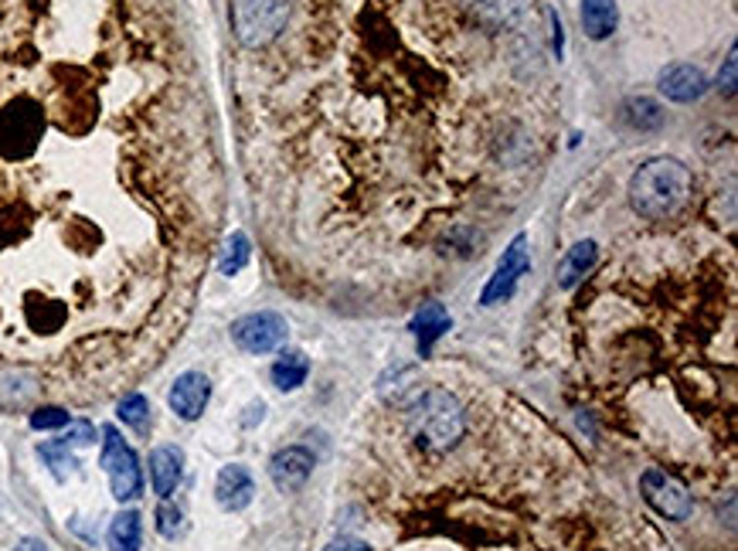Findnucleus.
<instances>
[{
  "label": "nucleus",
  "instance_id": "0eeeda50",
  "mask_svg": "<svg viewBox=\"0 0 738 551\" xmlns=\"http://www.w3.org/2000/svg\"><path fill=\"white\" fill-rule=\"evenodd\" d=\"M287 334H290L287 320L279 313H269V310L249 313V317L232 323V341L242 350H249V355H269V350L283 347Z\"/></svg>",
  "mask_w": 738,
  "mask_h": 551
},
{
  "label": "nucleus",
  "instance_id": "393cba45",
  "mask_svg": "<svg viewBox=\"0 0 738 551\" xmlns=\"http://www.w3.org/2000/svg\"><path fill=\"white\" fill-rule=\"evenodd\" d=\"M323 551H371V548H368V541H361V538H347V535H344V538H338V541H330Z\"/></svg>",
  "mask_w": 738,
  "mask_h": 551
},
{
  "label": "nucleus",
  "instance_id": "f257e3e1",
  "mask_svg": "<svg viewBox=\"0 0 738 551\" xmlns=\"http://www.w3.org/2000/svg\"><path fill=\"white\" fill-rule=\"evenodd\" d=\"M691 194V170L674 157H657L644 164L629 181V205L644 218H671Z\"/></svg>",
  "mask_w": 738,
  "mask_h": 551
},
{
  "label": "nucleus",
  "instance_id": "ddd939ff",
  "mask_svg": "<svg viewBox=\"0 0 738 551\" xmlns=\"http://www.w3.org/2000/svg\"><path fill=\"white\" fill-rule=\"evenodd\" d=\"M184 477V453L177 446H157L150 453V480H154V490L167 500L177 484Z\"/></svg>",
  "mask_w": 738,
  "mask_h": 551
},
{
  "label": "nucleus",
  "instance_id": "412c9836",
  "mask_svg": "<svg viewBox=\"0 0 738 551\" xmlns=\"http://www.w3.org/2000/svg\"><path fill=\"white\" fill-rule=\"evenodd\" d=\"M116 415L126 422V425H133V430H147V422H150V402L147 398L140 395V392H133V395H123L119 398V406H116Z\"/></svg>",
  "mask_w": 738,
  "mask_h": 551
},
{
  "label": "nucleus",
  "instance_id": "4be33fe9",
  "mask_svg": "<svg viewBox=\"0 0 738 551\" xmlns=\"http://www.w3.org/2000/svg\"><path fill=\"white\" fill-rule=\"evenodd\" d=\"M181 521H184L181 511H177V508L170 504V500H164V504L157 508V531H161L164 538H177V535H181V528H184Z\"/></svg>",
  "mask_w": 738,
  "mask_h": 551
},
{
  "label": "nucleus",
  "instance_id": "2eb2a0df",
  "mask_svg": "<svg viewBox=\"0 0 738 551\" xmlns=\"http://www.w3.org/2000/svg\"><path fill=\"white\" fill-rule=\"evenodd\" d=\"M596 259H599L596 242H578V245H572L569 253H565V259L558 262V286H562V290L578 286L582 276L596 266Z\"/></svg>",
  "mask_w": 738,
  "mask_h": 551
},
{
  "label": "nucleus",
  "instance_id": "9d476101",
  "mask_svg": "<svg viewBox=\"0 0 738 551\" xmlns=\"http://www.w3.org/2000/svg\"><path fill=\"white\" fill-rule=\"evenodd\" d=\"M208 398H212V382L201 371H184L181 379L170 385V409L188 422L208 409Z\"/></svg>",
  "mask_w": 738,
  "mask_h": 551
},
{
  "label": "nucleus",
  "instance_id": "f03ea898",
  "mask_svg": "<svg viewBox=\"0 0 738 551\" xmlns=\"http://www.w3.org/2000/svg\"><path fill=\"white\" fill-rule=\"evenodd\" d=\"M463 430H467L463 406L443 388L422 392L409 406V433L429 453H443V449L456 446L463 439Z\"/></svg>",
  "mask_w": 738,
  "mask_h": 551
},
{
  "label": "nucleus",
  "instance_id": "f3484780",
  "mask_svg": "<svg viewBox=\"0 0 738 551\" xmlns=\"http://www.w3.org/2000/svg\"><path fill=\"white\" fill-rule=\"evenodd\" d=\"M623 123L633 130H660L664 127V110H660L653 99L647 95H636V99H626V106H623Z\"/></svg>",
  "mask_w": 738,
  "mask_h": 551
},
{
  "label": "nucleus",
  "instance_id": "6ab92c4d",
  "mask_svg": "<svg viewBox=\"0 0 738 551\" xmlns=\"http://www.w3.org/2000/svg\"><path fill=\"white\" fill-rule=\"evenodd\" d=\"M140 514L123 511L110 524V551H140Z\"/></svg>",
  "mask_w": 738,
  "mask_h": 551
},
{
  "label": "nucleus",
  "instance_id": "a211bd4d",
  "mask_svg": "<svg viewBox=\"0 0 738 551\" xmlns=\"http://www.w3.org/2000/svg\"><path fill=\"white\" fill-rule=\"evenodd\" d=\"M307 374H310L307 355H300V350H290V355H283V358L272 364V385L279 392H293V388H300L303 382H307Z\"/></svg>",
  "mask_w": 738,
  "mask_h": 551
},
{
  "label": "nucleus",
  "instance_id": "423d86ee",
  "mask_svg": "<svg viewBox=\"0 0 738 551\" xmlns=\"http://www.w3.org/2000/svg\"><path fill=\"white\" fill-rule=\"evenodd\" d=\"M531 269V253H527V235H518L511 245L504 248V259L497 262L491 283L483 286L480 293V304L483 307H497V304H507V299L514 296L521 276Z\"/></svg>",
  "mask_w": 738,
  "mask_h": 551
},
{
  "label": "nucleus",
  "instance_id": "dca6fc26",
  "mask_svg": "<svg viewBox=\"0 0 738 551\" xmlns=\"http://www.w3.org/2000/svg\"><path fill=\"white\" fill-rule=\"evenodd\" d=\"M616 21H620V11H616V0H582V28L589 38L602 41L616 31Z\"/></svg>",
  "mask_w": 738,
  "mask_h": 551
},
{
  "label": "nucleus",
  "instance_id": "4468645a",
  "mask_svg": "<svg viewBox=\"0 0 738 551\" xmlns=\"http://www.w3.org/2000/svg\"><path fill=\"white\" fill-rule=\"evenodd\" d=\"M453 328V320L446 313L443 304H425L416 320H412V331H416V341H419V350H422V358L432 350V344H436L446 331Z\"/></svg>",
  "mask_w": 738,
  "mask_h": 551
},
{
  "label": "nucleus",
  "instance_id": "39448f33",
  "mask_svg": "<svg viewBox=\"0 0 738 551\" xmlns=\"http://www.w3.org/2000/svg\"><path fill=\"white\" fill-rule=\"evenodd\" d=\"M103 466L110 473V487L116 500H133L143 494V473L133 446L126 443L113 425L103 430Z\"/></svg>",
  "mask_w": 738,
  "mask_h": 551
},
{
  "label": "nucleus",
  "instance_id": "aec40b11",
  "mask_svg": "<svg viewBox=\"0 0 738 551\" xmlns=\"http://www.w3.org/2000/svg\"><path fill=\"white\" fill-rule=\"evenodd\" d=\"M249 256H252V245H249V235L245 232H232L221 248V259H218V269L221 276H236L249 266Z\"/></svg>",
  "mask_w": 738,
  "mask_h": 551
},
{
  "label": "nucleus",
  "instance_id": "a878e982",
  "mask_svg": "<svg viewBox=\"0 0 738 551\" xmlns=\"http://www.w3.org/2000/svg\"><path fill=\"white\" fill-rule=\"evenodd\" d=\"M735 65H738V62H735V52H731L728 62H725V72L718 75V86H722L728 95H735Z\"/></svg>",
  "mask_w": 738,
  "mask_h": 551
},
{
  "label": "nucleus",
  "instance_id": "5701e85b",
  "mask_svg": "<svg viewBox=\"0 0 738 551\" xmlns=\"http://www.w3.org/2000/svg\"><path fill=\"white\" fill-rule=\"evenodd\" d=\"M68 422H72V415L65 409H55V406L31 412V430H62V425H68Z\"/></svg>",
  "mask_w": 738,
  "mask_h": 551
},
{
  "label": "nucleus",
  "instance_id": "20e7f679",
  "mask_svg": "<svg viewBox=\"0 0 738 551\" xmlns=\"http://www.w3.org/2000/svg\"><path fill=\"white\" fill-rule=\"evenodd\" d=\"M290 21V0H232V24L242 44L263 48Z\"/></svg>",
  "mask_w": 738,
  "mask_h": 551
},
{
  "label": "nucleus",
  "instance_id": "6e6552de",
  "mask_svg": "<svg viewBox=\"0 0 738 551\" xmlns=\"http://www.w3.org/2000/svg\"><path fill=\"white\" fill-rule=\"evenodd\" d=\"M640 487H644L647 504L657 514H664L667 521H687V517H691V494L684 490V484L667 477L664 470H647Z\"/></svg>",
  "mask_w": 738,
  "mask_h": 551
},
{
  "label": "nucleus",
  "instance_id": "bb28decb",
  "mask_svg": "<svg viewBox=\"0 0 738 551\" xmlns=\"http://www.w3.org/2000/svg\"><path fill=\"white\" fill-rule=\"evenodd\" d=\"M14 551H48V548H44V544H41L38 538H24V541H21V544H17Z\"/></svg>",
  "mask_w": 738,
  "mask_h": 551
},
{
  "label": "nucleus",
  "instance_id": "1a4fd4ad",
  "mask_svg": "<svg viewBox=\"0 0 738 551\" xmlns=\"http://www.w3.org/2000/svg\"><path fill=\"white\" fill-rule=\"evenodd\" d=\"M314 466H317V460L307 446H287L269 460V477L283 494H296L307 487Z\"/></svg>",
  "mask_w": 738,
  "mask_h": 551
},
{
  "label": "nucleus",
  "instance_id": "9b49d317",
  "mask_svg": "<svg viewBox=\"0 0 738 551\" xmlns=\"http://www.w3.org/2000/svg\"><path fill=\"white\" fill-rule=\"evenodd\" d=\"M660 92H664L671 103H695V99L708 92V79L695 65H671L660 75Z\"/></svg>",
  "mask_w": 738,
  "mask_h": 551
},
{
  "label": "nucleus",
  "instance_id": "b1692460",
  "mask_svg": "<svg viewBox=\"0 0 738 551\" xmlns=\"http://www.w3.org/2000/svg\"><path fill=\"white\" fill-rule=\"evenodd\" d=\"M92 439H96V430H92V425H89V422H75V425H72V433L62 436L59 443H65L68 449H75V446H89Z\"/></svg>",
  "mask_w": 738,
  "mask_h": 551
},
{
  "label": "nucleus",
  "instance_id": "7ed1b4c3",
  "mask_svg": "<svg viewBox=\"0 0 738 551\" xmlns=\"http://www.w3.org/2000/svg\"><path fill=\"white\" fill-rule=\"evenodd\" d=\"M44 137V110L31 95H14L0 110V157L24 161L31 157Z\"/></svg>",
  "mask_w": 738,
  "mask_h": 551
},
{
  "label": "nucleus",
  "instance_id": "f8f14e48",
  "mask_svg": "<svg viewBox=\"0 0 738 551\" xmlns=\"http://www.w3.org/2000/svg\"><path fill=\"white\" fill-rule=\"evenodd\" d=\"M252 494H256V484H252V473L239 463L225 466L215 480V497L225 511H245L252 504Z\"/></svg>",
  "mask_w": 738,
  "mask_h": 551
}]
</instances>
